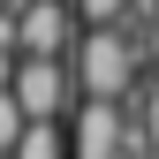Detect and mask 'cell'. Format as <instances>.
Returning a JSON list of instances; mask_svg holds the SVG:
<instances>
[{"instance_id": "1", "label": "cell", "mask_w": 159, "mask_h": 159, "mask_svg": "<svg viewBox=\"0 0 159 159\" xmlns=\"http://www.w3.org/2000/svg\"><path fill=\"white\" fill-rule=\"evenodd\" d=\"M76 91L98 98V106H129L136 84H144V61H136V46L121 30H84V46H76Z\"/></svg>"}, {"instance_id": "2", "label": "cell", "mask_w": 159, "mask_h": 159, "mask_svg": "<svg viewBox=\"0 0 159 159\" xmlns=\"http://www.w3.org/2000/svg\"><path fill=\"white\" fill-rule=\"evenodd\" d=\"M15 106L30 114V121H76V106H84V91H76V68L68 61H23L15 68Z\"/></svg>"}, {"instance_id": "3", "label": "cell", "mask_w": 159, "mask_h": 159, "mask_svg": "<svg viewBox=\"0 0 159 159\" xmlns=\"http://www.w3.org/2000/svg\"><path fill=\"white\" fill-rule=\"evenodd\" d=\"M76 46H84L76 0H30L23 8V61H76Z\"/></svg>"}, {"instance_id": "4", "label": "cell", "mask_w": 159, "mask_h": 159, "mask_svg": "<svg viewBox=\"0 0 159 159\" xmlns=\"http://www.w3.org/2000/svg\"><path fill=\"white\" fill-rule=\"evenodd\" d=\"M121 106H98V98H84L68 121V159H121Z\"/></svg>"}, {"instance_id": "5", "label": "cell", "mask_w": 159, "mask_h": 159, "mask_svg": "<svg viewBox=\"0 0 159 159\" xmlns=\"http://www.w3.org/2000/svg\"><path fill=\"white\" fill-rule=\"evenodd\" d=\"M15 159H68V129H53V121H30V136L15 144Z\"/></svg>"}, {"instance_id": "6", "label": "cell", "mask_w": 159, "mask_h": 159, "mask_svg": "<svg viewBox=\"0 0 159 159\" xmlns=\"http://www.w3.org/2000/svg\"><path fill=\"white\" fill-rule=\"evenodd\" d=\"M23 136H30V114L15 106V91H0V159H15Z\"/></svg>"}, {"instance_id": "7", "label": "cell", "mask_w": 159, "mask_h": 159, "mask_svg": "<svg viewBox=\"0 0 159 159\" xmlns=\"http://www.w3.org/2000/svg\"><path fill=\"white\" fill-rule=\"evenodd\" d=\"M121 114H136V121H144V136H152V152H159V76H144V84H136V98Z\"/></svg>"}, {"instance_id": "8", "label": "cell", "mask_w": 159, "mask_h": 159, "mask_svg": "<svg viewBox=\"0 0 159 159\" xmlns=\"http://www.w3.org/2000/svg\"><path fill=\"white\" fill-rule=\"evenodd\" d=\"M76 15H84V30H114L129 15V0H76Z\"/></svg>"}]
</instances>
